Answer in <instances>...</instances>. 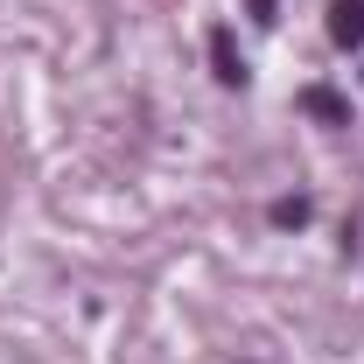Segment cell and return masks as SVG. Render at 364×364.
I'll return each instance as SVG.
<instances>
[{"instance_id":"obj_3","label":"cell","mask_w":364,"mask_h":364,"mask_svg":"<svg viewBox=\"0 0 364 364\" xmlns=\"http://www.w3.org/2000/svg\"><path fill=\"white\" fill-rule=\"evenodd\" d=\"M210 70H218V85H245V56L231 43V28H210Z\"/></svg>"},{"instance_id":"obj_1","label":"cell","mask_w":364,"mask_h":364,"mask_svg":"<svg viewBox=\"0 0 364 364\" xmlns=\"http://www.w3.org/2000/svg\"><path fill=\"white\" fill-rule=\"evenodd\" d=\"M301 112L322 119V127H350V98L329 91V85H301Z\"/></svg>"},{"instance_id":"obj_4","label":"cell","mask_w":364,"mask_h":364,"mask_svg":"<svg viewBox=\"0 0 364 364\" xmlns=\"http://www.w3.org/2000/svg\"><path fill=\"white\" fill-rule=\"evenodd\" d=\"M273 225H309V203H301V196H280V203H273Z\"/></svg>"},{"instance_id":"obj_5","label":"cell","mask_w":364,"mask_h":364,"mask_svg":"<svg viewBox=\"0 0 364 364\" xmlns=\"http://www.w3.org/2000/svg\"><path fill=\"white\" fill-rule=\"evenodd\" d=\"M252 14H259V21H273V0H252Z\"/></svg>"},{"instance_id":"obj_2","label":"cell","mask_w":364,"mask_h":364,"mask_svg":"<svg viewBox=\"0 0 364 364\" xmlns=\"http://www.w3.org/2000/svg\"><path fill=\"white\" fill-rule=\"evenodd\" d=\"M329 43L364 49V0H329Z\"/></svg>"}]
</instances>
